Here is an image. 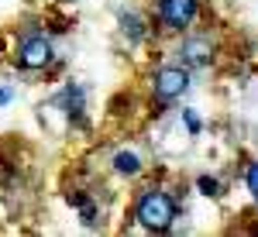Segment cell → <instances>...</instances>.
Returning a JSON list of instances; mask_svg holds the SVG:
<instances>
[{"label":"cell","instance_id":"cell-4","mask_svg":"<svg viewBox=\"0 0 258 237\" xmlns=\"http://www.w3.org/2000/svg\"><path fill=\"white\" fill-rule=\"evenodd\" d=\"M200 14L197 0H159V21L172 31H186Z\"/></svg>","mask_w":258,"mask_h":237},{"label":"cell","instance_id":"cell-7","mask_svg":"<svg viewBox=\"0 0 258 237\" xmlns=\"http://www.w3.org/2000/svg\"><path fill=\"white\" fill-rule=\"evenodd\" d=\"M114 172H117V176H138V172H141V158H138V151H127V148H120L117 155H114Z\"/></svg>","mask_w":258,"mask_h":237},{"label":"cell","instance_id":"cell-3","mask_svg":"<svg viewBox=\"0 0 258 237\" xmlns=\"http://www.w3.org/2000/svg\"><path fill=\"white\" fill-rule=\"evenodd\" d=\"M186 90H189V69L186 65H162V69H155V76H152V93H155V100L172 103Z\"/></svg>","mask_w":258,"mask_h":237},{"label":"cell","instance_id":"cell-6","mask_svg":"<svg viewBox=\"0 0 258 237\" xmlns=\"http://www.w3.org/2000/svg\"><path fill=\"white\" fill-rule=\"evenodd\" d=\"M52 107H62L69 117H80L83 114V86H73V83H69L59 97L52 100Z\"/></svg>","mask_w":258,"mask_h":237},{"label":"cell","instance_id":"cell-2","mask_svg":"<svg viewBox=\"0 0 258 237\" xmlns=\"http://www.w3.org/2000/svg\"><path fill=\"white\" fill-rule=\"evenodd\" d=\"M14 62H18L21 69H28V72H38V69H48L55 62V48H52V41L45 38V35L35 31V35H24L18 41Z\"/></svg>","mask_w":258,"mask_h":237},{"label":"cell","instance_id":"cell-10","mask_svg":"<svg viewBox=\"0 0 258 237\" xmlns=\"http://www.w3.org/2000/svg\"><path fill=\"white\" fill-rule=\"evenodd\" d=\"M182 124H186L189 138H197V134H203V124H200V117L193 114V110H182Z\"/></svg>","mask_w":258,"mask_h":237},{"label":"cell","instance_id":"cell-12","mask_svg":"<svg viewBox=\"0 0 258 237\" xmlns=\"http://www.w3.org/2000/svg\"><path fill=\"white\" fill-rule=\"evenodd\" d=\"M11 100H14V90L11 86H0V107H7Z\"/></svg>","mask_w":258,"mask_h":237},{"label":"cell","instance_id":"cell-8","mask_svg":"<svg viewBox=\"0 0 258 237\" xmlns=\"http://www.w3.org/2000/svg\"><path fill=\"white\" fill-rule=\"evenodd\" d=\"M120 31H124V35H127L131 41H141V38H145L141 18H135V14H120Z\"/></svg>","mask_w":258,"mask_h":237},{"label":"cell","instance_id":"cell-5","mask_svg":"<svg viewBox=\"0 0 258 237\" xmlns=\"http://www.w3.org/2000/svg\"><path fill=\"white\" fill-rule=\"evenodd\" d=\"M179 59L186 62V65H193V69L210 65V59H214V45H210V38H189V41H182Z\"/></svg>","mask_w":258,"mask_h":237},{"label":"cell","instance_id":"cell-9","mask_svg":"<svg viewBox=\"0 0 258 237\" xmlns=\"http://www.w3.org/2000/svg\"><path fill=\"white\" fill-rule=\"evenodd\" d=\"M197 186H200V193H203V196H217V193H220V182L214 176H200Z\"/></svg>","mask_w":258,"mask_h":237},{"label":"cell","instance_id":"cell-11","mask_svg":"<svg viewBox=\"0 0 258 237\" xmlns=\"http://www.w3.org/2000/svg\"><path fill=\"white\" fill-rule=\"evenodd\" d=\"M244 186H248V193H251V199L258 203V162H251V165H248V176H244Z\"/></svg>","mask_w":258,"mask_h":237},{"label":"cell","instance_id":"cell-1","mask_svg":"<svg viewBox=\"0 0 258 237\" xmlns=\"http://www.w3.org/2000/svg\"><path fill=\"white\" fill-rule=\"evenodd\" d=\"M176 217H179V206L165 189H145L138 196V203H135V220H138L145 230H152V234L172 230Z\"/></svg>","mask_w":258,"mask_h":237}]
</instances>
